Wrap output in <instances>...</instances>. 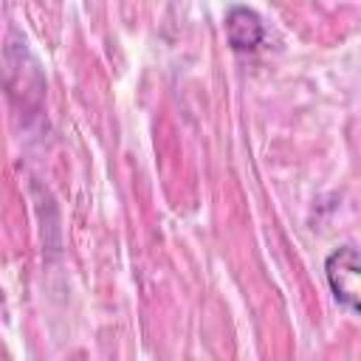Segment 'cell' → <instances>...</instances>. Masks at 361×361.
<instances>
[{"instance_id":"7a4b0ae2","label":"cell","mask_w":361,"mask_h":361,"mask_svg":"<svg viewBox=\"0 0 361 361\" xmlns=\"http://www.w3.org/2000/svg\"><path fill=\"white\" fill-rule=\"evenodd\" d=\"M226 37L234 51H257L265 39V25L257 11L245 6H234L226 14Z\"/></svg>"},{"instance_id":"6da1fadb","label":"cell","mask_w":361,"mask_h":361,"mask_svg":"<svg viewBox=\"0 0 361 361\" xmlns=\"http://www.w3.org/2000/svg\"><path fill=\"white\" fill-rule=\"evenodd\" d=\"M324 276L338 305H344L350 313H358V296H361V259L353 245H341L330 251L324 259Z\"/></svg>"}]
</instances>
